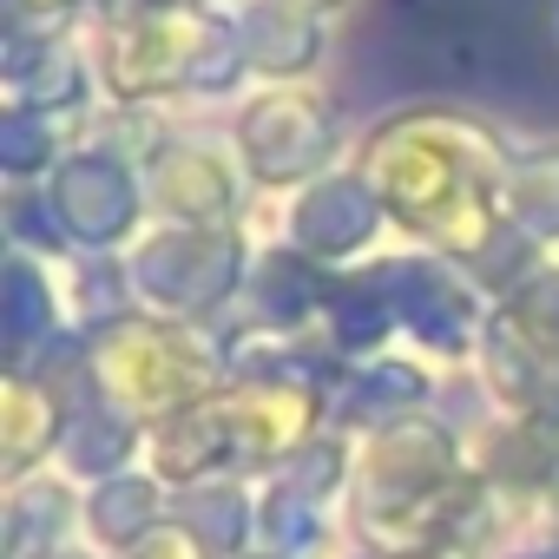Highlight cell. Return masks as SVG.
<instances>
[{"mask_svg": "<svg viewBox=\"0 0 559 559\" xmlns=\"http://www.w3.org/2000/svg\"><path fill=\"white\" fill-rule=\"evenodd\" d=\"M93 14V0H8V27L21 34H73Z\"/></svg>", "mask_w": 559, "mask_h": 559, "instance_id": "18", "label": "cell"}, {"mask_svg": "<svg viewBox=\"0 0 559 559\" xmlns=\"http://www.w3.org/2000/svg\"><path fill=\"white\" fill-rule=\"evenodd\" d=\"M513 139L454 99H415L382 112L349 165L382 198L389 224H402L421 250L474 270L513 224L500 217V178H507Z\"/></svg>", "mask_w": 559, "mask_h": 559, "instance_id": "1", "label": "cell"}, {"mask_svg": "<svg viewBox=\"0 0 559 559\" xmlns=\"http://www.w3.org/2000/svg\"><path fill=\"white\" fill-rule=\"evenodd\" d=\"M230 152L243 165L250 185L263 191H304L317 178H330L349 152V126L330 86L304 80V86H257L237 119H230Z\"/></svg>", "mask_w": 559, "mask_h": 559, "instance_id": "4", "label": "cell"}, {"mask_svg": "<svg viewBox=\"0 0 559 559\" xmlns=\"http://www.w3.org/2000/svg\"><path fill=\"white\" fill-rule=\"evenodd\" d=\"M349 402H356V415H402V408H415L421 395H428V376L421 369H408V362H369V369H356L349 376V389H343Z\"/></svg>", "mask_w": 559, "mask_h": 559, "instance_id": "16", "label": "cell"}, {"mask_svg": "<svg viewBox=\"0 0 559 559\" xmlns=\"http://www.w3.org/2000/svg\"><path fill=\"white\" fill-rule=\"evenodd\" d=\"M382 224H389V211H382V198L369 191V178H362L356 165H336L330 178L304 185V191L290 198V211H284L290 250H304V257L323 263V270L369 257L376 237H382Z\"/></svg>", "mask_w": 559, "mask_h": 559, "instance_id": "10", "label": "cell"}, {"mask_svg": "<svg viewBox=\"0 0 559 559\" xmlns=\"http://www.w3.org/2000/svg\"><path fill=\"white\" fill-rule=\"evenodd\" d=\"M0 86L8 106L53 112V119H93L99 112V73L93 47L80 34H0Z\"/></svg>", "mask_w": 559, "mask_h": 559, "instance_id": "9", "label": "cell"}, {"mask_svg": "<svg viewBox=\"0 0 559 559\" xmlns=\"http://www.w3.org/2000/svg\"><path fill=\"white\" fill-rule=\"evenodd\" d=\"M500 217L539 250L559 243V139L513 145L507 178H500Z\"/></svg>", "mask_w": 559, "mask_h": 559, "instance_id": "13", "label": "cell"}, {"mask_svg": "<svg viewBox=\"0 0 559 559\" xmlns=\"http://www.w3.org/2000/svg\"><path fill=\"white\" fill-rule=\"evenodd\" d=\"M284 8H304V14H323V21H336L343 8H356V0H284Z\"/></svg>", "mask_w": 559, "mask_h": 559, "instance_id": "19", "label": "cell"}, {"mask_svg": "<svg viewBox=\"0 0 559 559\" xmlns=\"http://www.w3.org/2000/svg\"><path fill=\"white\" fill-rule=\"evenodd\" d=\"M40 198H47V211H53L67 250H80V257H112L119 243L139 237V224H145V211H152V204H145L139 158H126V152H112V145H99V139H80V145L53 165V178L40 185Z\"/></svg>", "mask_w": 559, "mask_h": 559, "instance_id": "6", "label": "cell"}, {"mask_svg": "<svg viewBox=\"0 0 559 559\" xmlns=\"http://www.w3.org/2000/svg\"><path fill=\"white\" fill-rule=\"evenodd\" d=\"M230 21H237L250 80H263V86H304L330 60V21L323 14L284 8V0H237Z\"/></svg>", "mask_w": 559, "mask_h": 559, "instance_id": "11", "label": "cell"}, {"mask_svg": "<svg viewBox=\"0 0 559 559\" xmlns=\"http://www.w3.org/2000/svg\"><path fill=\"white\" fill-rule=\"evenodd\" d=\"M86 376L119 408H145V415L171 421V415L211 402V389L224 376V349L211 336H198V323H165V317L132 310L99 330V343L86 349Z\"/></svg>", "mask_w": 559, "mask_h": 559, "instance_id": "3", "label": "cell"}, {"mask_svg": "<svg viewBox=\"0 0 559 559\" xmlns=\"http://www.w3.org/2000/svg\"><path fill=\"white\" fill-rule=\"evenodd\" d=\"M362 276L389 297L395 323H402L408 336H421L435 356H467V349L487 336V317H493V310H480V284H474L461 263L435 257V250L369 257Z\"/></svg>", "mask_w": 559, "mask_h": 559, "instance_id": "7", "label": "cell"}, {"mask_svg": "<svg viewBox=\"0 0 559 559\" xmlns=\"http://www.w3.org/2000/svg\"><path fill=\"white\" fill-rule=\"evenodd\" d=\"M526 336H539V343H559V263H539L526 284L500 304Z\"/></svg>", "mask_w": 559, "mask_h": 559, "instance_id": "17", "label": "cell"}, {"mask_svg": "<svg viewBox=\"0 0 559 559\" xmlns=\"http://www.w3.org/2000/svg\"><path fill=\"white\" fill-rule=\"evenodd\" d=\"M53 330H60L53 270H40L34 250H14L8 257V343H14V362H27L34 343H53Z\"/></svg>", "mask_w": 559, "mask_h": 559, "instance_id": "15", "label": "cell"}, {"mask_svg": "<svg viewBox=\"0 0 559 559\" xmlns=\"http://www.w3.org/2000/svg\"><path fill=\"white\" fill-rule=\"evenodd\" d=\"M139 178H145V204L158 211V224H204V230L237 224L243 185H250L237 152L204 132H165L139 158Z\"/></svg>", "mask_w": 559, "mask_h": 559, "instance_id": "8", "label": "cell"}, {"mask_svg": "<svg viewBox=\"0 0 559 559\" xmlns=\"http://www.w3.org/2000/svg\"><path fill=\"white\" fill-rule=\"evenodd\" d=\"M250 243L237 237V224L204 230V224H152L126 270H132V297L145 304V317L165 323H204L211 310H224L243 284H250Z\"/></svg>", "mask_w": 559, "mask_h": 559, "instance_id": "5", "label": "cell"}, {"mask_svg": "<svg viewBox=\"0 0 559 559\" xmlns=\"http://www.w3.org/2000/svg\"><path fill=\"white\" fill-rule=\"evenodd\" d=\"M93 119H53V112H27V106H8L0 112V171L14 178V191L27 185H47L53 165L80 145L73 132H86Z\"/></svg>", "mask_w": 559, "mask_h": 559, "instance_id": "14", "label": "cell"}, {"mask_svg": "<svg viewBox=\"0 0 559 559\" xmlns=\"http://www.w3.org/2000/svg\"><path fill=\"white\" fill-rule=\"evenodd\" d=\"M552 40H559V0H552Z\"/></svg>", "mask_w": 559, "mask_h": 559, "instance_id": "20", "label": "cell"}, {"mask_svg": "<svg viewBox=\"0 0 559 559\" xmlns=\"http://www.w3.org/2000/svg\"><path fill=\"white\" fill-rule=\"evenodd\" d=\"M330 284L336 276L323 263H310L304 250L276 243L250 263V317H257V336H297L304 323H323V304H330Z\"/></svg>", "mask_w": 559, "mask_h": 559, "instance_id": "12", "label": "cell"}, {"mask_svg": "<svg viewBox=\"0 0 559 559\" xmlns=\"http://www.w3.org/2000/svg\"><path fill=\"white\" fill-rule=\"evenodd\" d=\"M99 99L126 112H158L165 99H230L250 80L230 8H139L93 27Z\"/></svg>", "mask_w": 559, "mask_h": 559, "instance_id": "2", "label": "cell"}]
</instances>
